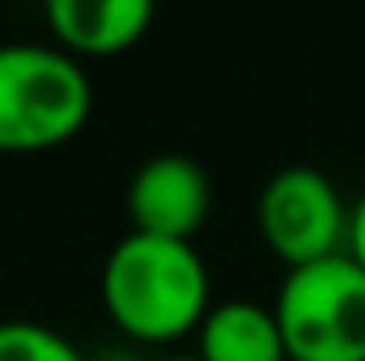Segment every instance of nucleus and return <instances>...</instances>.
Here are the masks:
<instances>
[{"mask_svg":"<svg viewBox=\"0 0 365 361\" xmlns=\"http://www.w3.org/2000/svg\"><path fill=\"white\" fill-rule=\"evenodd\" d=\"M0 361H86L60 332L43 323H0Z\"/></svg>","mask_w":365,"mask_h":361,"instance_id":"8","label":"nucleus"},{"mask_svg":"<svg viewBox=\"0 0 365 361\" xmlns=\"http://www.w3.org/2000/svg\"><path fill=\"white\" fill-rule=\"evenodd\" d=\"M272 310L289 361H365V272L349 255L289 268Z\"/></svg>","mask_w":365,"mask_h":361,"instance_id":"3","label":"nucleus"},{"mask_svg":"<svg viewBox=\"0 0 365 361\" xmlns=\"http://www.w3.org/2000/svg\"><path fill=\"white\" fill-rule=\"evenodd\" d=\"M212 208L208 171L187 153H158L128 183V221L132 234L191 243Z\"/></svg>","mask_w":365,"mask_h":361,"instance_id":"5","label":"nucleus"},{"mask_svg":"<svg viewBox=\"0 0 365 361\" xmlns=\"http://www.w3.org/2000/svg\"><path fill=\"white\" fill-rule=\"evenodd\" d=\"M259 234L276 260L306 268L349 247V204L314 166H284L259 191Z\"/></svg>","mask_w":365,"mask_h":361,"instance_id":"4","label":"nucleus"},{"mask_svg":"<svg viewBox=\"0 0 365 361\" xmlns=\"http://www.w3.org/2000/svg\"><path fill=\"white\" fill-rule=\"evenodd\" d=\"M47 26L68 56H115L153 26L149 0H51Z\"/></svg>","mask_w":365,"mask_h":361,"instance_id":"6","label":"nucleus"},{"mask_svg":"<svg viewBox=\"0 0 365 361\" xmlns=\"http://www.w3.org/2000/svg\"><path fill=\"white\" fill-rule=\"evenodd\" d=\"M344 255L365 272V191L361 200L349 208V247H344Z\"/></svg>","mask_w":365,"mask_h":361,"instance_id":"9","label":"nucleus"},{"mask_svg":"<svg viewBox=\"0 0 365 361\" xmlns=\"http://www.w3.org/2000/svg\"><path fill=\"white\" fill-rule=\"evenodd\" d=\"M166 361H200L195 353H182V357H166Z\"/></svg>","mask_w":365,"mask_h":361,"instance_id":"10","label":"nucleus"},{"mask_svg":"<svg viewBox=\"0 0 365 361\" xmlns=\"http://www.w3.org/2000/svg\"><path fill=\"white\" fill-rule=\"evenodd\" d=\"M90 106V77L68 51L0 43V153H43L73 141Z\"/></svg>","mask_w":365,"mask_h":361,"instance_id":"2","label":"nucleus"},{"mask_svg":"<svg viewBox=\"0 0 365 361\" xmlns=\"http://www.w3.org/2000/svg\"><path fill=\"white\" fill-rule=\"evenodd\" d=\"M102 302L132 340H179L204 323L208 268L195 243L128 234L102 268Z\"/></svg>","mask_w":365,"mask_h":361,"instance_id":"1","label":"nucleus"},{"mask_svg":"<svg viewBox=\"0 0 365 361\" xmlns=\"http://www.w3.org/2000/svg\"><path fill=\"white\" fill-rule=\"evenodd\" d=\"M195 336L200 361H289L276 310L259 302H217Z\"/></svg>","mask_w":365,"mask_h":361,"instance_id":"7","label":"nucleus"}]
</instances>
